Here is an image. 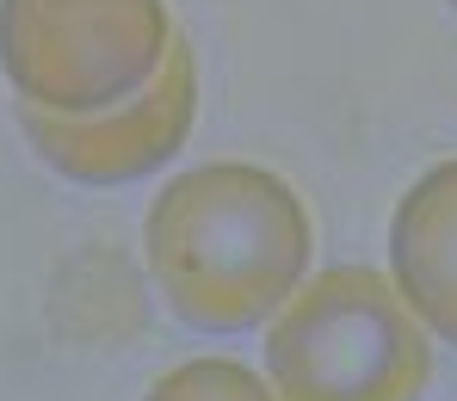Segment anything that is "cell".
Here are the masks:
<instances>
[{
  "instance_id": "7",
  "label": "cell",
  "mask_w": 457,
  "mask_h": 401,
  "mask_svg": "<svg viewBox=\"0 0 457 401\" xmlns=\"http://www.w3.org/2000/svg\"><path fill=\"white\" fill-rule=\"evenodd\" d=\"M452 6H457V0H452Z\"/></svg>"
},
{
  "instance_id": "6",
  "label": "cell",
  "mask_w": 457,
  "mask_h": 401,
  "mask_svg": "<svg viewBox=\"0 0 457 401\" xmlns=\"http://www.w3.org/2000/svg\"><path fill=\"white\" fill-rule=\"evenodd\" d=\"M149 401H278V396L266 389V377H253L235 358H186L149 389Z\"/></svg>"
},
{
  "instance_id": "2",
  "label": "cell",
  "mask_w": 457,
  "mask_h": 401,
  "mask_svg": "<svg viewBox=\"0 0 457 401\" xmlns=\"http://www.w3.org/2000/svg\"><path fill=\"white\" fill-rule=\"evenodd\" d=\"M433 377V333L395 278L328 266L266 321V383L278 401H414Z\"/></svg>"
},
{
  "instance_id": "3",
  "label": "cell",
  "mask_w": 457,
  "mask_h": 401,
  "mask_svg": "<svg viewBox=\"0 0 457 401\" xmlns=\"http://www.w3.org/2000/svg\"><path fill=\"white\" fill-rule=\"evenodd\" d=\"M167 0H0V75L19 105L105 111L161 69Z\"/></svg>"
},
{
  "instance_id": "5",
  "label": "cell",
  "mask_w": 457,
  "mask_h": 401,
  "mask_svg": "<svg viewBox=\"0 0 457 401\" xmlns=\"http://www.w3.org/2000/svg\"><path fill=\"white\" fill-rule=\"evenodd\" d=\"M389 272L433 340L457 346V160L427 167L389 217Z\"/></svg>"
},
{
  "instance_id": "4",
  "label": "cell",
  "mask_w": 457,
  "mask_h": 401,
  "mask_svg": "<svg viewBox=\"0 0 457 401\" xmlns=\"http://www.w3.org/2000/svg\"><path fill=\"white\" fill-rule=\"evenodd\" d=\"M198 118V62L192 44L173 31L161 69H154L130 99L105 105V111H44V105H19V130L31 143V155L50 173L75 179V185H130L149 179L154 167L186 149Z\"/></svg>"
},
{
  "instance_id": "1",
  "label": "cell",
  "mask_w": 457,
  "mask_h": 401,
  "mask_svg": "<svg viewBox=\"0 0 457 401\" xmlns=\"http://www.w3.org/2000/svg\"><path fill=\"white\" fill-rule=\"evenodd\" d=\"M303 198L253 160H211L149 204L143 253L167 309L198 333H247L278 315L309 272Z\"/></svg>"
}]
</instances>
